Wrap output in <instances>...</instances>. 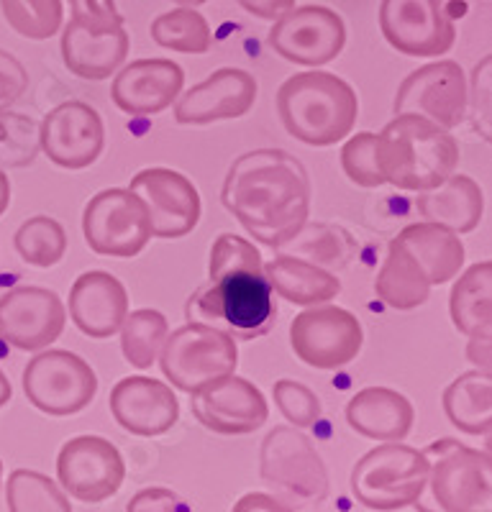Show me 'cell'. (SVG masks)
Returning <instances> with one entry per match:
<instances>
[{
  "label": "cell",
  "instance_id": "obj_1",
  "mask_svg": "<svg viewBox=\"0 0 492 512\" xmlns=\"http://www.w3.org/2000/svg\"><path fill=\"white\" fill-rule=\"evenodd\" d=\"M221 205L264 246L287 244L311 216V180L282 149H254L236 159L221 185Z\"/></svg>",
  "mask_w": 492,
  "mask_h": 512
},
{
  "label": "cell",
  "instance_id": "obj_2",
  "mask_svg": "<svg viewBox=\"0 0 492 512\" xmlns=\"http://www.w3.org/2000/svg\"><path fill=\"white\" fill-rule=\"evenodd\" d=\"M190 320L223 323L229 333L254 341L275 326V290L264 277L257 246L239 233H221L211 246L208 282L185 305Z\"/></svg>",
  "mask_w": 492,
  "mask_h": 512
},
{
  "label": "cell",
  "instance_id": "obj_3",
  "mask_svg": "<svg viewBox=\"0 0 492 512\" xmlns=\"http://www.w3.org/2000/svg\"><path fill=\"white\" fill-rule=\"evenodd\" d=\"M377 136V167L385 185L423 192L449 180L459 167L451 131L423 116H395Z\"/></svg>",
  "mask_w": 492,
  "mask_h": 512
},
{
  "label": "cell",
  "instance_id": "obj_4",
  "mask_svg": "<svg viewBox=\"0 0 492 512\" xmlns=\"http://www.w3.org/2000/svg\"><path fill=\"white\" fill-rule=\"evenodd\" d=\"M277 113L300 144L334 146L352 134L359 100L354 88L331 72H298L277 90Z\"/></svg>",
  "mask_w": 492,
  "mask_h": 512
},
{
  "label": "cell",
  "instance_id": "obj_5",
  "mask_svg": "<svg viewBox=\"0 0 492 512\" xmlns=\"http://www.w3.org/2000/svg\"><path fill=\"white\" fill-rule=\"evenodd\" d=\"M428 461L418 512H492V466L487 451L454 438L421 448Z\"/></svg>",
  "mask_w": 492,
  "mask_h": 512
},
{
  "label": "cell",
  "instance_id": "obj_6",
  "mask_svg": "<svg viewBox=\"0 0 492 512\" xmlns=\"http://www.w3.org/2000/svg\"><path fill=\"white\" fill-rule=\"evenodd\" d=\"M259 477L290 510L318 505L331 492L326 461L321 459L311 438L287 425L272 428L262 441Z\"/></svg>",
  "mask_w": 492,
  "mask_h": 512
},
{
  "label": "cell",
  "instance_id": "obj_7",
  "mask_svg": "<svg viewBox=\"0 0 492 512\" xmlns=\"http://www.w3.org/2000/svg\"><path fill=\"white\" fill-rule=\"evenodd\" d=\"M428 461L423 451L403 441L380 443L352 469V495L367 510L395 512L413 507L426 487Z\"/></svg>",
  "mask_w": 492,
  "mask_h": 512
},
{
  "label": "cell",
  "instance_id": "obj_8",
  "mask_svg": "<svg viewBox=\"0 0 492 512\" xmlns=\"http://www.w3.org/2000/svg\"><path fill=\"white\" fill-rule=\"evenodd\" d=\"M157 359L164 379L180 392L193 395L208 384L234 374L239 351L229 331L190 320L177 331L167 333Z\"/></svg>",
  "mask_w": 492,
  "mask_h": 512
},
{
  "label": "cell",
  "instance_id": "obj_9",
  "mask_svg": "<svg viewBox=\"0 0 492 512\" xmlns=\"http://www.w3.org/2000/svg\"><path fill=\"white\" fill-rule=\"evenodd\" d=\"M98 392V377L82 356L41 349L24 369L26 400L52 418H67L88 408Z\"/></svg>",
  "mask_w": 492,
  "mask_h": 512
},
{
  "label": "cell",
  "instance_id": "obj_10",
  "mask_svg": "<svg viewBox=\"0 0 492 512\" xmlns=\"http://www.w3.org/2000/svg\"><path fill=\"white\" fill-rule=\"evenodd\" d=\"M82 236L95 254L134 259L152 241V223L147 208L134 192L108 187L93 195L85 205Z\"/></svg>",
  "mask_w": 492,
  "mask_h": 512
},
{
  "label": "cell",
  "instance_id": "obj_11",
  "mask_svg": "<svg viewBox=\"0 0 492 512\" xmlns=\"http://www.w3.org/2000/svg\"><path fill=\"white\" fill-rule=\"evenodd\" d=\"M364 344V328L354 313L321 303L303 308L290 326V346L313 369H341L352 364Z\"/></svg>",
  "mask_w": 492,
  "mask_h": 512
},
{
  "label": "cell",
  "instance_id": "obj_12",
  "mask_svg": "<svg viewBox=\"0 0 492 512\" xmlns=\"http://www.w3.org/2000/svg\"><path fill=\"white\" fill-rule=\"evenodd\" d=\"M126 479L123 454L103 436H75L59 448L57 484L85 505L111 500Z\"/></svg>",
  "mask_w": 492,
  "mask_h": 512
},
{
  "label": "cell",
  "instance_id": "obj_13",
  "mask_svg": "<svg viewBox=\"0 0 492 512\" xmlns=\"http://www.w3.org/2000/svg\"><path fill=\"white\" fill-rule=\"evenodd\" d=\"M393 113L423 116L446 131L457 128L467 116V72L451 59L423 64L400 82Z\"/></svg>",
  "mask_w": 492,
  "mask_h": 512
},
{
  "label": "cell",
  "instance_id": "obj_14",
  "mask_svg": "<svg viewBox=\"0 0 492 512\" xmlns=\"http://www.w3.org/2000/svg\"><path fill=\"white\" fill-rule=\"evenodd\" d=\"M380 31L405 57H441L457 44V26L446 16L444 0H382Z\"/></svg>",
  "mask_w": 492,
  "mask_h": 512
},
{
  "label": "cell",
  "instance_id": "obj_15",
  "mask_svg": "<svg viewBox=\"0 0 492 512\" xmlns=\"http://www.w3.org/2000/svg\"><path fill=\"white\" fill-rule=\"evenodd\" d=\"M270 47L300 67H323L344 52V18L326 6H293L272 26Z\"/></svg>",
  "mask_w": 492,
  "mask_h": 512
},
{
  "label": "cell",
  "instance_id": "obj_16",
  "mask_svg": "<svg viewBox=\"0 0 492 512\" xmlns=\"http://www.w3.org/2000/svg\"><path fill=\"white\" fill-rule=\"evenodd\" d=\"M129 190L144 203L152 223V239L175 241L193 233L203 216L198 187L177 169L149 167L131 177Z\"/></svg>",
  "mask_w": 492,
  "mask_h": 512
},
{
  "label": "cell",
  "instance_id": "obj_17",
  "mask_svg": "<svg viewBox=\"0 0 492 512\" xmlns=\"http://www.w3.org/2000/svg\"><path fill=\"white\" fill-rule=\"evenodd\" d=\"M67 310L47 287H13L0 295V338L18 351L47 349L62 336Z\"/></svg>",
  "mask_w": 492,
  "mask_h": 512
},
{
  "label": "cell",
  "instance_id": "obj_18",
  "mask_svg": "<svg viewBox=\"0 0 492 512\" xmlns=\"http://www.w3.org/2000/svg\"><path fill=\"white\" fill-rule=\"evenodd\" d=\"M41 152L62 169H85L106 149V123L93 105L67 100L47 113L39 126Z\"/></svg>",
  "mask_w": 492,
  "mask_h": 512
},
{
  "label": "cell",
  "instance_id": "obj_19",
  "mask_svg": "<svg viewBox=\"0 0 492 512\" xmlns=\"http://www.w3.org/2000/svg\"><path fill=\"white\" fill-rule=\"evenodd\" d=\"M190 408L195 420L218 436H246L259 431L270 418V405L262 390L236 374L193 392Z\"/></svg>",
  "mask_w": 492,
  "mask_h": 512
},
{
  "label": "cell",
  "instance_id": "obj_20",
  "mask_svg": "<svg viewBox=\"0 0 492 512\" xmlns=\"http://www.w3.org/2000/svg\"><path fill=\"white\" fill-rule=\"evenodd\" d=\"M257 100V80L241 67H221L211 77L182 90L175 100V121L180 126H208L216 121L244 118Z\"/></svg>",
  "mask_w": 492,
  "mask_h": 512
},
{
  "label": "cell",
  "instance_id": "obj_21",
  "mask_svg": "<svg viewBox=\"0 0 492 512\" xmlns=\"http://www.w3.org/2000/svg\"><path fill=\"white\" fill-rule=\"evenodd\" d=\"M113 420L131 436L157 438L180 418V402L170 384L154 377H123L111 390Z\"/></svg>",
  "mask_w": 492,
  "mask_h": 512
},
{
  "label": "cell",
  "instance_id": "obj_22",
  "mask_svg": "<svg viewBox=\"0 0 492 512\" xmlns=\"http://www.w3.org/2000/svg\"><path fill=\"white\" fill-rule=\"evenodd\" d=\"M185 90V72L172 59H139L116 72L111 98L126 116H157Z\"/></svg>",
  "mask_w": 492,
  "mask_h": 512
},
{
  "label": "cell",
  "instance_id": "obj_23",
  "mask_svg": "<svg viewBox=\"0 0 492 512\" xmlns=\"http://www.w3.org/2000/svg\"><path fill=\"white\" fill-rule=\"evenodd\" d=\"M129 315V292L118 277L103 269L80 274L70 290V318L88 338H111Z\"/></svg>",
  "mask_w": 492,
  "mask_h": 512
},
{
  "label": "cell",
  "instance_id": "obj_24",
  "mask_svg": "<svg viewBox=\"0 0 492 512\" xmlns=\"http://www.w3.org/2000/svg\"><path fill=\"white\" fill-rule=\"evenodd\" d=\"M346 423L369 441H405L416 425L413 402L390 387H367L346 402Z\"/></svg>",
  "mask_w": 492,
  "mask_h": 512
},
{
  "label": "cell",
  "instance_id": "obj_25",
  "mask_svg": "<svg viewBox=\"0 0 492 512\" xmlns=\"http://www.w3.org/2000/svg\"><path fill=\"white\" fill-rule=\"evenodd\" d=\"M62 62L72 75L82 80H106L116 75L129 57V31H93L67 24L59 41Z\"/></svg>",
  "mask_w": 492,
  "mask_h": 512
},
{
  "label": "cell",
  "instance_id": "obj_26",
  "mask_svg": "<svg viewBox=\"0 0 492 512\" xmlns=\"http://www.w3.org/2000/svg\"><path fill=\"white\" fill-rule=\"evenodd\" d=\"M416 208L423 221L439 223L454 233H472L485 213V195L472 177L451 175L441 185L418 192Z\"/></svg>",
  "mask_w": 492,
  "mask_h": 512
},
{
  "label": "cell",
  "instance_id": "obj_27",
  "mask_svg": "<svg viewBox=\"0 0 492 512\" xmlns=\"http://www.w3.org/2000/svg\"><path fill=\"white\" fill-rule=\"evenodd\" d=\"M400 244L408 249V254L416 259L423 269L431 287L446 285L462 272L464 267V244L459 233L439 226V223H410L395 236Z\"/></svg>",
  "mask_w": 492,
  "mask_h": 512
},
{
  "label": "cell",
  "instance_id": "obj_28",
  "mask_svg": "<svg viewBox=\"0 0 492 512\" xmlns=\"http://www.w3.org/2000/svg\"><path fill=\"white\" fill-rule=\"evenodd\" d=\"M264 277L277 295L300 308L331 303L341 292V282L334 272L290 254H277L272 262L264 264Z\"/></svg>",
  "mask_w": 492,
  "mask_h": 512
},
{
  "label": "cell",
  "instance_id": "obj_29",
  "mask_svg": "<svg viewBox=\"0 0 492 512\" xmlns=\"http://www.w3.org/2000/svg\"><path fill=\"white\" fill-rule=\"evenodd\" d=\"M449 315L467 338H492V264L477 262L462 274L449 295Z\"/></svg>",
  "mask_w": 492,
  "mask_h": 512
},
{
  "label": "cell",
  "instance_id": "obj_30",
  "mask_svg": "<svg viewBox=\"0 0 492 512\" xmlns=\"http://www.w3.org/2000/svg\"><path fill=\"white\" fill-rule=\"evenodd\" d=\"M444 413L467 436L492 433V372H464L444 390Z\"/></svg>",
  "mask_w": 492,
  "mask_h": 512
},
{
  "label": "cell",
  "instance_id": "obj_31",
  "mask_svg": "<svg viewBox=\"0 0 492 512\" xmlns=\"http://www.w3.org/2000/svg\"><path fill=\"white\" fill-rule=\"evenodd\" d=\"M375 292L387 308L416 310L431 297V282L398 239L390 241L375 280Z\"/></svg>",
  "mask_w": 492,
  "mask_h": 512
},
{
  "label": "cell",
  "instance_id": "obj_32",
  "mask_svg": "<svg viewBox=\"0 0 492 512\" xmlns=\"http://www.w3.org/2000/svg\"><path fill=\"white\" fill-rule=\"evenodd\" d=\"M277 254L300 256L305 262L318 264V267L334 272L344 269L357 254L352 233L339 226H326V223H305L287 244L277 246Z\"/></svg>",
  "mask_w": 492,
  "mask_h": 512
},
{
  "label": "cell",
  "instance_id": "obj_33",
  "mask_svg": "<svg viewBox=\"0 0 492 512\" xmlns=\"http://www.w3.org/2000/svg\"><path fill=\"white\" fill-rule=\"evenodd\" d=\"M118 333H121L123 359L136 369H149L162 351L170 323L159 310L141 308L123 318Z\"/></svg>",
  "mask_w": 492,
  "mask_h": 512
},
{
  "label": "cell",
  "instance_id": "obj_34",
  "mask_svg": "<svg viewBox=\"0 0 492 512\" xmlns=\"http://www.w3.org/2000/svg\"><path fill=\"white\" fill-rule=\"evenodd\" d=\"M152 39L159 47L180 54H205L213 44L211 24L205 21L203 13L188 6L159 13L152 21Z\"/></svg>",
  "mask_w": 492,
  "mask_h": 512
},
{
  "label": "cell",
  "instance_id": "obj_35",
  "mask_svg": "<svg viewBox=\"0 0 492 512\" xmlns=\"http://www.w3.org/2000/svg\"><path fill=\"white\" fill-rule=\"evenodd\" d=\"M13 249L26 264L47 269L59 264L67 254V231L52 216H31L18 226L13 236Z\"/></svg>",
  "mask_w": 492,
  "mask_h": 512
},
{
  "label": "cell",
  "instance_id": "obj_36",
  "mask_svg": "<svg viewBox=\"0 0 492 512\" xmlns=\"http://www.w3.org/2000/svg\"><path fill=\"white\" fill-rule=\"evenodd\" d=\"M6 502L11 512H72L65 489L34 469H16L8 477Z\"/></svg>",
  "mask_w": 492,
  "mask_h": 512
},
{
  "label": "cell",
  "instance_id": "obj_37",
  "mask_svg": "<svg viewBox=\"0 0 492 512\" xmlns=\"http://www.w3.org/2000/svg\"><path fill=\"white\" fill-rule=\"evenodd\" d=\"M0 11L16 34L47 41L62 31V0H0Z\"/></svg>",
  "mask_w": 492,
  "mask_h": 512
},
{
  "label": "cell",
  "instance_id": "obj_38",
  "mask_svg": "<svg viewBox=\"0 0 492 512\" xmlns=\"http://www.w3.org/2000/svg\"><path fill=\"white\" fill-rule=\"evenodd\" d=\"M41 154L39 123L8 108L0 111V169L31 167Z\"/></svg>",
  "mask_w": 492,
  "mask_h": 512
},
{
  "label": "cell",
  "instance_id": "obj_39",
  "mask_svg": "<svg viewBox=\"0 0 492 512\" xmlns=\"http://www.w3.org/2000/svg\"><path fill=\"white\" fill-rule=\"evenodd\" d=\"M341 167H344L346 177L359 187H382L385 180L377 167V136L362 131L344 141L341 146Z\"/></svg>",
  "mask_w": 492,
  "mask_h": 512
},
{
  "label": "cell",
  "instance_id": "obj_40",
  "mask_svg": "<svg viewBox=\"0 0 492 512\" xmlns=\"http://www.w3.org/2000/svg\"><path fill=\"white\" fill-rule=\"evenodd\" d=\"M272 397H275L282 418L293 423L295 428H311L321 418L318 395L311 387H305L295 379H277L275 387H272Z\"/></svg>",
  "mask_w": 492,
  "mask_h": 512
},
{
  "label": "cell",
  "instance_id": "obj_41",
  "mask_svg": "<svg viewBox=\"0 0 492 512\" xmlns=\"http://www.w3.org/2000/svg\"><path fill=\"white\" fill-rule=\"evenodd\" d=\"M467 113L477 134L485 141L492 136V57L480 59L472 80H467Z\"/></svg>",
  "mask_w": 492,
  "mask_h": 512
},
{
  "label": "cell",
  "instance_id": "obj_42",
  "mask_svg": "<svg viewBox=\"0 0 492 512\" xmlns=\"http://www.w3.org/2000/svg\"><path fill=\"white\" fill-rule=\"evenodd\" d=\"M72 24L85 26L93 31L126 29L123 13L118 11L116 0H70Z\"/></svg>",
  "mask_w": 492,
  "mask_h": 512
},
{
  "label": "cell",
  "instance_id": "obj_43",
  "mask_svg": "<svg viewBox=\"0 0 492 512\" xmlns=\"http://www.w3.org/2000/svg\"><path fill=\"white\" fill-rule=\"evenodd\" d=\"M29 90V72L11 52L0 49V111Z\"/></svg>",
  "mask_w": 492,
  "mask_h": 512
},
{
  "label": "cell",
  "instance_id": "obj_44",
  "mask_svg": "<svg viewBox=\"0 0 492 512\" xmlns=\"http://www.w3.org/2000/svg\"><path fill=\"white\" fill-rule=\"evenodd\" d=\"M126 512H190V505L172 489L147 487L131 497Z\"/></svg>",
  "mask_w": 492,
  "mask_h": 512
},
{
  "label": "cell",
  "instance_id": "obj_45",
  "mask_svg": "<svg viewBox=\"0 0 492 512\" xmlns=\"http://www.w3.org/2000/svg\"><path fill=\"white\" fill-rule=\"evenodd\" d=\"M231 512H295L285 505V502L277 500L275 495H267V492H249V495L239 497V502L234 505Z\"/></svg>",
  "mask_w": 492,
  "mask_h": 512
},
{
  "label": "cell",
  "instance_id": "obj_46",
  "mask_svg": "<svg viewBox=\"0 0 492 512\" xmlns=\"http://www.w3.org/2000/svg\"><path fill=\"white\" fill-rule=\"evenodd\" d=\"M246 13L262 21H277L282 13H287L295 6V0H236Z\"/></svg>",
  "mask_w": 492,
  "mask_h": 512
},
{
  "label": "cell",
  "instance_id": "obj_47",
  "mask_svg": "<svg viewBox=\"0 0 492 512\" xmlns=\"http://www.w3.org/2000/svg\"><path fill=\"white\" fill-rule=\"evenodd\" d=\"M467 359L480 372H492V338H469Z\"/></svg>",
  "mask_w": 492,
  "mask_h": 512
},
{
  "label": "cell",
  "instance_id": "obj_48",
  "mask_svg": "<svg viewBox=\"0 0 492 512\" xmlns=\"http://www.w3.org/2000/svg\"><path fill=\"white\" fill-rule=\"evenodd\" d=\"M8 203H11V182H8L6 172L0 169V216L8 210Z\"/></svg>",
  "mask_w": 492,
  "mask_h": 512
},
{
  "label": "cell",
  "instance_id": "obj_49",
  "mask_svg": "<svg viewBox=\"0 0 492 512\" xmlns=\"http://www.w3.org/2000/svg\"><path fill=\"white\" fill-rule=\"evenodd\" d=\"M11 395H13L11 382H8L6 372H3V369H0V408H6L8 400H11Z\"/></svg>",
  "mask_w": 492,
  "mask_h": 512
},
{
  "label": "cell",
  "instance_id": "obj_50",
  "mask_svg": "<svg viewBox=\"0 0 492 512\" xmlns=\"http://www.w3.org/2000/svg\"><path fill=\"white\" fill-rule=\"evenodd\" d=\"M177 6H188V8H195V6H203V3H208V0H175Z\"/></svg>",
  "mask_w": 492,
  "mask_h": 512
},
{
  "label": "cell",
  "instance_id": "obj_51",
  "mask_svg": "<svg viewBox=\"0 0 492 512\" xmlns=\"http://www.w3.org/2000/svg\"><path fill=\"white\" fill-rule=\"evenodd\" d=\"M0 484H3V461H0Z\"/></svg>",
  "mask_w": 492,
  "mask_h": 512
}]
</instances>
